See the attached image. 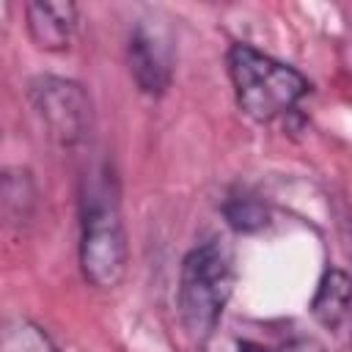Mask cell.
Segmentation results:
<instances>
[{"instance_id":"cell-1","label":"cell","mask_w":352,"mask_h":352,"mask_svg":"<svg viewBox=\"0 0 352 352\" xmlns=\"http://www.w3.org/2000/svg\"><path fill=\"white\" fill-rule=\"evenodd\" d=\"M80 209V270L91 286L116 289L126 272V234L107 170L85 179Z\"/></svg>"},{"instance_id":"cell-2","label":"cell","mask_w":352,"mask_h":352,"mask_svg":"<svg viewBox=\"0 0 352 352\" xmlns=\"http://www.w3.org/2000/svg\"><path fill=\"white\" fill-rule=\"evenodd\" d=\"M226 63L239 110L258 124L286 116L311 91L302 72L242 41L228 47Z\"/></svg>"},{"instance_id":"cell-3","label":"cell","mask_w":352,"mask_h":352,"mask_svg":"<svg viewBox=\"0 0 352 352\" xmlns=\"http://www.w3.org/2000/svg\"><path fill=\"white\" fill-rule=\"evenodd\" d=\"M234 292V256L220 239H209L198 248H192L179 272V292H176V308L184 333L204 344Z\"/></svg>"},{"instance_id":"cell-4","label":"cell","mask_w":352,"mask_h":352,"mask_svg":"<svg viewBox=\"0 0 352 352\" xmlns=\"http://www.w3.org/2000/svg\"><path fill=\"white\" fill-rule=\"evenodd\" d=\"M30 102L47 135L60 146L72 148L88 138L91 102L82 85L63 77H38L30 82Z\"/></svg>"},{"instance_id":"cell-5","label":"cell","mask_w":352,"mask_h":352,"mask_svg":"<svg viewBox=\"0 0 352 352\" xmlns=\"http://www.w3.org/2000/svg\"><path fill=\"white\" fill-rule=\"evenodd\" d=\"M126 63L135 85L148 94L160 96L168 91L173 77V38L162 25L135 22L126 38Z\"/></svg>"},{"instance_id":"cell-6","label":"cell","mask_w":352,"mask_h":352,"mask_svg":"<svg viewBox=\"0 0 352 352\" xmlns=\"http://www.w3.org/2000/svg\"><path fill=\"white\" fill-rule=\"evenodd\" d=\"M28 33L38 50L58 52L66 50L77 30L74 3H28L25 6Z\"/></svg>"},{"instance_id":"cell-7","label":"cell","mask_w":352,"mask_h":352,"mask_svg":"<svg viewBox=\"0 0 352 352\" xmlns=\"http://www.w3.org/2000/svg\"><path fill=\"white\" fill-rule=\"evenodd\" d=\"M352 311V278L344 270H327L311 297V314L314 319L327 327L338 330Z\"/></svg>"},{"instance_id":"cell-8","label":"cell","mask_w":352,"mask_h":352,"mask_svg":"<svg viewBox=\"0 0 352 352\" xmlns=\"http://www.w3.org/2000/svg\"><path fill=\"white\" fill-rule=\"evenodd\" d=\"M223 214H226V220H228L231 228L245 231V234L258 231V228L267 226V209L250 192H234V195H228V201L223 204Z\"/></svg>"},{"instance_id":"cell-9","label":"cell","mask_w":352,"mask_h":352,"mask_svg":"<svg viewBox=\"0 0 352 352\" xmlns=\"http://www.w3.org/2000/svg\"><path fill=\"white\" fill-rule=\"evenodd\" d=\"M3 352H58V346L38 324L16 319L3 333Z\"/></svg>"},{"instance_id":"cell-10","label":"cell","mask_w":352,"mask_h":352,"mask_svg":"<svg viewBox=\"0 0 352 352\" xmlns=\"http://www.w3.org/2000/svg\"><path fill=\"white\" fill-rule=\"evenodd\" d=\"M239 352H324V346L316 341V338H308V336H294V338H286L275 346H261V344H242Z\"/></svg>"}]
</instances>
